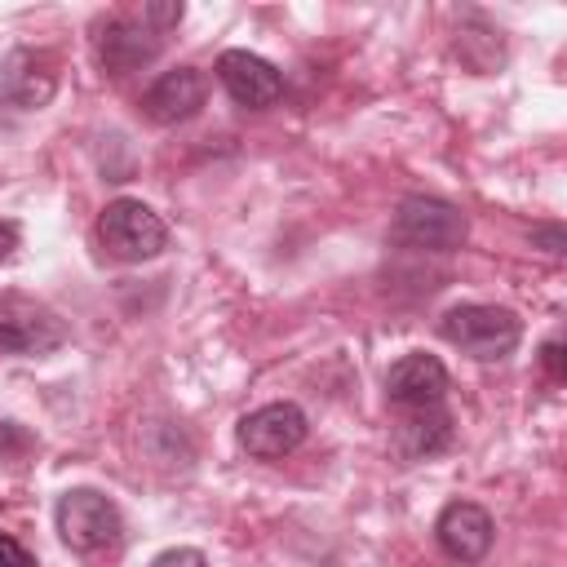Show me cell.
Segmentation results:
<instances>
[{"label": "cell", "mask_w": 567, "mask_h": 567, "mask_svg": "<svg viewBox=\"0 0 567 567\" xmlns=\"http://www.w3.org/2000/svg\"><path fill=\"white\" fill-rule=\"evenodd\" d=\"M439 332L461 354H470L478 363H496V359H505L518 346L523 319L514 310H505V306H478V301H470V306H452L443 315Z\"/></svg>", "instance_id": "1"}, {"label": "cell", "mask_w": 567, "mask_h": 567, "mask_svg": "<svg viewBox=\"0 0 567 567\" xmlns=\"http://www.w3.org/2000/svg\"><path fill=\"white\" fill-rule=\"evenodd\" d=\"M394 244L403 248H421V252H452L465 244L470 235V221L465 213L452 204V199H439V195H408L394 213V226H390Z\"/></svg>", "instance_id": "2"}, {"label": "cell", "mask_w": 567, "mask_h": 567, "mask_svg": "<svg viewBox=\"0 0 567 567\" xmlns=\"http://www.w3.org/2000/svg\"><path fill=\"white\" fill-rule=\"evenodd\" d=\"M97 235H102L106 252L120 257V261H151V257H159L164 244H168L164 217H159L151 204L128 199V195H124V199H111V204L102 208Z\"/></svg>", "instance_id": "3"}, {"label": "cell", "mask_w": 567, "mask_h": 567, "mask_svg": "<svg viewBox=\"0 0 567 567\" xmlns=\"http://www.w3.org/2000/svg\"><path fill=\"white\" fill-rule=\"evenodd\" d=\"M53 523H58V536L75 549V554H97L106 545L120 540V505L93 487H71L58 496V509H53Z\"/></svg>", "instance_id": "4"}, {"label": "cell", "mask_w": 567, "mask_h": 567, "mask_svg": "<svg viewBox=\"0 0 567 567\" xmlns=\"http://www.w3.org/2000/svg\"><path fill=\"white\" fill-rule=\"evenodd\" d=\"M306 430H310V421H306V412L297 403H261L248 416H239L235 434H239V447L248 456L279 461V456H288V452H297L306 443Z\"/></svg>", "instance_id": "5"}, {"label": "cell", "mask_w": 567, "mask_h": 567, "mask_svg": "<svg viewBox=\"0 0 567 567\" xmlns=\"http://www.w3.org/2000/svg\"><path fill=\"white\" fill-rule=\"evenodd\" d=\"M66 341V323L31 301V297H0V350L9 354H49Z\"/></svg>", "instance_id": "6"}, {"label": "cell", "mask_w": 567, "mask_h": 567, "mask_svg": "<svg viewBox=\"0 0 567 567\" xmlns=\"http://www.w3.org/2000/svg\"><path fill=\"white\" fill-rule=\"evenodd\" d=\"M217 80H221V89L230 93V102H239V106H248V111H266V106H275L279 93H284L279 66L266 62V58H257V53H248V49H226V53L217 58Z\"/></svg>", "instance_id": "7"}, {"label": "cell", "mask_w": 567, "mask_h": 567, "mask_svg": "<svg viewBox=\"0 0 567 567\" xmlns=\"http://www.w3.org/2000/svg\"><path fill=\"white\" fill-rule=\"evenodd\" d=\"M434 536H439V545H443V554L452 558V563H478V558H487V549H492V536H496V523H492V514L483 509V505H474V501H452V505H443V514H439V523H434Z\"/></svg>", "instance_id": "8"}, {"label": "cell", "mask_w": 567, "mask_h": 567, "mask_svg": "<svg viewBox=\"0 0 567 567\" xmlns=\"http://www.w3.org/2000/svg\"><path fill=\"white\" fill-rule=\"evenodd\" d=\"M204 97H208V80L195 66H173L142 93V111L155 124H182L204 106Z\"/></svg>", "instance_id": "9"}, {"label": "cell", "mask_w": 567, "mask_h": 567, "mask_svg": "<svg viewBox=\"0 0 567 567\" xmlns=\"http://www.w3.org/2000/svg\"><path fill=\"white\" fill-rule=\"evenodd\" d=\"M385 394L394 408H425V403H443L447 394V368L425 354V350H412L403 354L390 372H385Z\"/></svg>", "instance_id": "10"}, {"label": "cell", "mask_w": 567, "mask_h": 567, "mask_svg": "<svg viewBox=\"0 0 567 567\" xmlns=\"http://www.w3.org/2000/svg\"><path fill=\"white\" fill-rule=\"evenodd\" d=\"M155 53H159V31H151L146 22H133V18H115L97 35V58L111 75H128V71L155 62Z\"/></svg>", "instance_id": "11"}, {"label": "cell", "mask_w": 567, "mask_h": 567, "mask_svg": "<svg viewBox=\"0 0 567 567\" xmlns=\"http://www.w3.org/2000/svg\"><path fill=\"white\" fill-rule=\"evenodd\" d=\"M53 89H58V80H53V66H49L44 53H35V49H13V53L4 58V66H0V93H4L13 106L40 111V106L53 97Z\"/></svg>", "instance_id": "12"}, {"label": "cell", "mask_w": 567, "mask_h": 567, "mask_svg": "<svg viewBox=\"0 0 567 567\" xmlns=\"http://www.w3.org/2000/svg\"><path fill=\"white\" fill-rule=\"evenodd\" d=\"M452 443V416L443 412V403H425V408H403L394 421V447L403 461H425L434 452H443Z\"/></svg>", "instance_id": "13"}, {"label": "cell", "mask_w": 567, "mask_h": 567, "mask_svg": "<svg viewBox=\"0 0 567 567\" xmlns=\"http://www.w3.org/2000/svg\"><path fill=\"white\" fill-rule=\"evenodd\" d=\"M182 0H155V4H146L142 9V22L151 27V31H159V27H177L182 22Z\"/></svg>", "instance_id": "14"}, {"label": "cell", "mask_w": 567, "mask_h": 567, "mask_svg": "<svg viewBox=\"0 0 567 567\" xmlns=\"http://www.w3.org/2000/svg\"><path fill=\"white\" fill-rule=\"evenodd\" d=\"M151 567H208V558L199 549H190V545H177V549H164Z\"/></svg>", "instance_id": "15"}, {"label": "cell", "mask_w": 567, "mask_h": 567, "mask_svg": "<svg viewBox=\"0 0 567 567\" xmlns=\"http://www.w3.org/2000/svg\"><path fill=\"white\" fill-rule=\"evenodd\" d=\"M540 363H545V372H549L554 381H563V377H567V354H563V337H549V341L540 346Z\"/></svg>", "instance_id": "16"}, {"label": "cell", "mask_w": 567, "mask_h": 567, "mask_svg": "<svg viewBox=\"0 0 567 567\" xmlns=\"http://www.w3.org/2000/svg\"><path fill=\"white\" fill-rule=\"evenodd\" d=\"M0 567H35V558L27 554L22 540H13L9 532H0Z\"/></svg>", "instance_id": "17"}, {"label": "cell", "mask_w": 567, "mask_h": 567, "mask_svg": "<svg viewBox=\"0 0 567 567\" xmlns=\"http://www.w3.org/2000/svg\"><path fill=\"white\" fill-rule=\"evenodd\" d=\"M532 239H536V244H545V252H549V257H558V252H563V226H540V230H532Z\"/></svg>", "instance_id": "18"}, {"label": "cell", "mask_w": 567, "mask_h": 567, "mask_svg": "<svg viewBox=\"0 0 567 567\" xmlns=\"http://www.w3.org/2000/svg\"><path fill=\"white\" fill-rule=\"evenodd\" d=\"M13 248H18V226H13V221H0V261H4Z\"/></svg>", "instance_id": "19"}]
</instances>
